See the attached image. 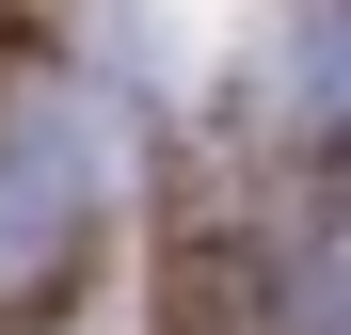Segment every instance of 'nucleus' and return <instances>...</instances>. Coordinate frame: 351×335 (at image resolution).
Wrapping results in <instances>:
<instances>
[{"label":"nucleus","instance_id":"f257e3e1","mask_svg":"<svg viewBox=\"0 0 351 335\" xmlns=\"http://www.w3.org/2000/svg\"><path fill=\"white\" fill-rule=\"evenodd\" d=\"M304 303H319V335H351V208L319 223V271H304Z\"/></svg>","mask_w":351,"mask_h":335}]
</instances>
